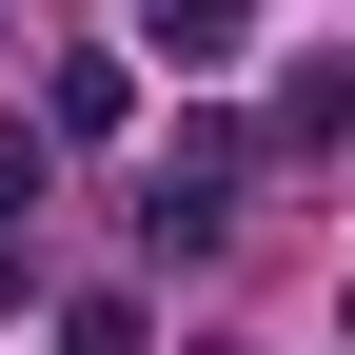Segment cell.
<instances>
[{
	"label": "cell",
	"mask_w": 355,
	"mask_h": 355,
	"mask_svg": "<svg viewBox=\"0 0 355 355\" xmlns=\"http://www.w3.org/2000/svg\"><path fill=\"white\" fill-rule=\"evenodd\" d=\"M60 355H158V336H139V296H79V316H60Z\"/></svg>",
	"instance_id": "3957f363"
},
{
	"label": "cell",
	"mask_w": 355,
	"mask_h": 355,
	"mask_svg": "<svg viewBox=\"0 0 355 355\" xmlns=\"http://www.w3.org/2000/svg\"><path fill=\"white\" fill-rule=\"evenodd\" d=\"M237 178H257V139H237V119H198V139L158 158V237H237V217H217Z\"/></svg>",
	"instance_id": "6da1fadb"
},
{
	"label": "cell",
	"mask_w": 355,
	"mask_h": 355,
	"mask_svg": "<svg viewBox=\"0 0 355 355\" xmlns=\"http://www.w3.org/2000/svg\"><path fill=\"white\" fill-rule=\"evenodd\" d=\"M139 40H158L178 79H217V60H237V40H257V0H139Z\"/></svg>",
	"instance_id": "7a4b0ae2"
}]
</instances>
